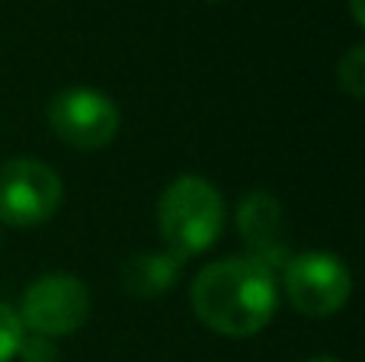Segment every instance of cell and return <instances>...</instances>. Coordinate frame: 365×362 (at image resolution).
<instances>
[{
    "instance_id": "obj_1",
    "label": "cell",
    "mask_w": 365,
    "mask_h": 362,
    "mask_svg": "<svg viewBox=\"0 0 365 362\" xmlns=\"http://www.w3.org/2000/svg\"><path fill=\"white\" fill-rule=\"evenodd\" d=\"M192 311L212 333L227 340L257 337L279 308V279L253 257H221L199 269L189 289Z\"/></svg>"
},
{
    "instance_id": "obj_2",
    "label": "cell",
    "mask_w": 365,
    "mask_h": 362,
    "mask_svg": "<svg viewBox=\"0 0 365 362\" xmlns=\"http://www.w3.org/2000/svg\"><path fill=\"white\" fill-rule=\"evenodd\" d=\"M225 222V196L212 180L199 173H182L170 180L158 199V231L164 250H170L182 263L205 254L221 237Z\"/></svg>"
},
{
    "instance_id": "obj_7",
    "label": "cell",
    "mask_w": 365,
    "mask_h": 362,
    "mask_svg": "<svg viewBox=\"0 0 365 362\" xmlns=\"http://www.w3.org/2000/svg\"><path fill=\"white\" fill-rule=\"evenodd\" d=\"M285 212L272 192L266 190H250L237 205V231L247 244V257H253L257 263L269 267L272 273L285 267L289 260V247L282 237Z\"/></svg>"
},
{
    "instance_id": "obj_5",
    "label": "cell",
    "mask_w": 365,
    "mask_h": 362,
    "mask_svg": "<svg viewBox=\"0 0 365 362\" xmlns=\"http://www.w3.org/2000/svg\"><path fill=\"white\" fill-rule=\"evenodd\" d=\"M122 113L115 100L96 87H68L48 103V128L77 151H103L115 141Z\"/></svg>"
},
{
    "instance_id": "obj_4",
    "label": "cell",
    "mask_w": 365,
    "mask_h": 362,
    "mask_svg": "<svg viewBox=\"0 0 365 362\" xmlns=\"http://www.w3.org/2000/svg\"><path fill=\"white\" fill-rule=\"evenodd\" d=\"M64 199V183L55 167L36 157H10L0 164V224L36 228L45 224Z\"/></svg>"
},
{
    "instance_id": "obj_3",
    "label": "cell",
    "mask_w": 365,
    "mask_h": 362,
    "mask_svg": "<svg viewBox=\"0 0 365 362\" xmlns=\"http://www.w3.org/2000/svg\"><path fill=\"white\" fill-rule=\"evenodd\" d=\"M282 292L304 318H334L353 295V273L330 250H302L285 260Z\"/></svg>"
},
{
    "instance_id": "obj_13",
    "label": "cell",
    "mask_w": 365,
    "mask_h": 362,
    "mask_svg": "<svg viewBox=\"0 0 365 362\" xmlns=\"http://www.w3.org/2000/svg\"><path fill=\"white\" fill-rule=\"evenodd\" d=\"M308 362H336L334 356H314V359H308Z\"/></svg>"
},
{
    "instance_id": "obj_8",
    "label": "cell",
    "mask_w": 365,
    "mask_h": 362,
    "mask_svg": "<svg viewBox=\"0 0 365 362\" xmlns=\"http://www.w3.org/2000/svg\"><path fill=\"white\" fill-rule=\"evenodd\" d=\"M180 273L182 260H177L170 250H141V254H132L122 263V289L135 299H158V295H167L177 286Z\"/></svg>"
},
{
    "instance_id": "obj_6",
    "label": "cell",
    "mask_w": 365,
    "mask_h": 362,
    "mask_svg": "<svg viewBox=\"0 0 365 362\" xmlns=\"http://www.w3.org/2000/svg\"><path fill=\"white\" fill-rule=\"evenodd\" d=\"M19 321L29 333L42 337H71L90 318V289L71 273H45L23 292Z\"/></svg>"
},
{
    "instance_id": "obj_10",
    "label": "cell",
    "mask_w": 365,
    "mask_h": 362,
    "mask_svg": "<svg viewBox=\"0 0 365 362\" xmlns=\"http://www.w3.org/2000/svg\"><path fill=\"white\" fill-rule=\"evenodd\" d=\"M26 327L19 321V311L6 301H0V362H13L23 346Z\"/></svg>"
},
{
    "instance_id": "obj_12",
    "label": "cell",
    "mask_w": 365,
    "mask_h": 362,
    "mask_svg": "<svg viewBox=\"0 0 365 362\" xmlns=\"http://www.w3.org/2000/svg\"><path fill=\"white\" fill-rule=\"evenodd\" d=\"M349 13H353V23L359 26H365V6H362V0H349Z\"/></svg>"
},
{
    "instance_id": "obj_9",
    "label": "cell",
    "mask_w": 365,
    "mask_h": 362,
    "mask_svg": "<svg viewBox=\"0 0 365 362\" xmlns=\"http://www.w3.org/2000/svg\"><path fill=\"white\" fill-rule=\"evenodd\" d=\"M336 83L353 100H362L365 96V45L362 42L346 48L343 58L336 61Z\"/></svg>"
},
{
    "instance_id": "obj_11",
    "label": "cell",
    "mask_w": 365,
    "mask_h": 362,
    "mask_svg": "<svg viewBox=\"0 0 365 362\" xmlns=\"http://www.w3.org/2000/svg\"><path fill=\"white\" fill-rule=\"evenodd\" d=\"M16 359H23V362H58V346H55V340L51 337H42V333L26 331Z\"/></svg>"
}]
</instances>
